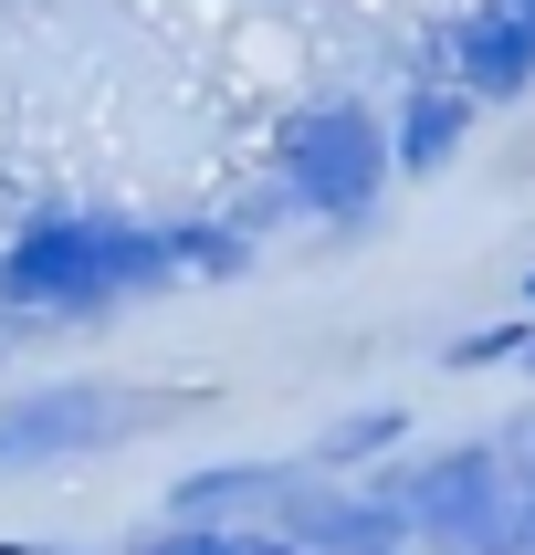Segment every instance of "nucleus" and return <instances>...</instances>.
Returning <instances> with one entry per match:
<instances>
[{
  "label": "nucleus",
  "instance_id": "obj_1",
  "mask_svg": "<svg viewBox=\"0 0 535 555\" xmlns=\"http://www.w3.org/2000/svg\"><path fill=\"white\" fill-rule=\"evenodd\" d=\"M179 273H189L179 231L53 210L0 251V305L11 314H94V305H116V294H148V283H179Z\"/></svg>",
  "mask_w": 535,
  "mask_h": 555
},
{
  "label": "nucleus",
  "instance_id": "obj_2",
  "mask_svg": "<svg viewBox=\"0 0 535 555\" xmlns=\"http://www.w3.org/2000/svg\"><path fill=\"white\" fill-rule=\"evenodd\" d=\"M378 493L399 503L409 534H431L451 555H514L525 534V482H514V451L494 440H462V451H431L420 472H378Z\"/></svg>",
  "mask_w": 535,
  "mask_h": 555
},
{
  "label": "nucleus",
  "instance_id": "obj_3",
  "mask_svg": "<svg viewBox=\"0 0 535 555\" xmlns=\"http://www.w3.org/2000/svg\"><path fill=\"white\" fill-rule=\"evenodd\" d=\"M388 168H399V147L368 105H305L283 126V199L315 220H368Z\"/></svg>",
  "mask_w": 535,
  "mask_h": 555
},
{
  "label": "nucleus",
  "instance_id": "obj_4",
  "mask_svg": "<svg viewBox=\"0 0 535 555\" xmlns=\"http://www.w3.org/2000/svg\"><path fill=\"white\" fill-rule=\"evenodd\" d=\"M137 420H148V399H126V388H31V399H0V472L105 451Z\"/></svg>",
  "mask_w": 535,
  "mask_h": 555
},
{
  "label": "nucleus",
  "instance_id": "obj_5",
  "mask_svg": "<svg viewBox=\"0 0 535 555\" xmlns=\"http://www.w3.org/2000/svg\"><path fill=\"white\" fill-rule=\"evenodd\" d=\"M273 534H294V545L305 555H388L399 545V503L378 493H357V482H294V493H283V514H273Z\"/></svg>",
  "mask_w": 535,
  "mask_h": 555
},
{
  "label": "nucleus",
  "instance_id": "obj_6",
  "mask_svg": "<svg viewBox=\"0 0 535 555\" xmlns=\"http://www.w3.org/2000/svg\"><path fill=\"white\" fill-rule=\"evenodd\" d=\"M451 85L494 94V105L535 85V0H483V11L451 31Z\"/></svg>",
  "mask_w": 535,
  "mask_h": 555
},
{
  "label": "nucleus",
  "instance_id": "obj_7",
  "mask_svg": "<svg viewBox=\"0 0 535 555\" xmlns=\"http://www.w3.org/2000/svg\"><path fill=\"white\" fill-rule=\"evenodd\" d=\"M283 493H294V472H273V462H211V472H189L179 493H168V514L179 525H273L283 514Z\"/></svg>",
  "mask_w": 535,
  "mask_h": 555
},
{
  "label": "nucleus",
  "instance_id": "obj_8",
  "mask_svg": "<svg viewBox=\"0 0 535 555\" xmlns=\"http://www.w3.org/2000/svg\"><path fill=\"white\" fill-rule=\"evenodd\" d=\"M472 105H483V94H472V85H409V105H399V126H388V147H399V168H409V179H431L441 157L462 147V126H472Z\"/></svg>",
  "mask_w": 535,
  "mask_h": 555
},
{
  "label": "nucleus",
  "instance_id": "obj_9",
  "mask_svg": "<svg viewBox=\"0 0 535 555\" xmlns=\"http://www.w3.org/2000/svg\"><path fill=\"white\" fill-rule=\"evenodd\" d=\"M399 430H409L399 409H368V420H346V430H326V451H315V462H326V472H346V462H368V451H388Z\"/></svg>",
  "mask_w": 535,
  "mask_h": 555
},
{
  "label": "nucleus",
  "instance_id": "obj_10",
  "mask_svg": "<svg viewBox=\"0 0 535 555\" xmlns=\"http://www.w3.org/2000/svg\"><path fill=\"white\" fill-rule=\"evenodd\" d=\"M137 555H242V525H179V514H168Z\"/></svg>",
  "mask_w": 535,
  "mask_h": 555
},
{
  "label": "nucleus",
  "instance_id": "obj_11",
  "mask_svg": "<svg viewBox=\"0 0 535 555\" xmlns=\"http://www.w3.org/2000/svg\"><path fill=\"white\" fill-rule=\"evenodd\" d=\"M504 357H535V325H483L451 346V367H504Z\"/></svg>",
  "mask_w": 535,
  "mask_h": 555
},
{
  "label": "nucleus",
  "instance_id": "obj_12",
  "mask_svg": "<svg viewBox=\"0 0 535 555\" xmlns=\"http://www.w3.org/2000/svg\"><path fill=\"white\" fill-rule=\"evenodd\" d=\"M242 555H305L294 534H273V525H242Z\"/></svg>",
  "mask_w": 535,
  "mask_h": 555
},
{
  "label": "nucleus",
  "instance_id": "obj_13",
  "mask_svg": "<svg viewBox=\"0 0 535 555\" xmlns=\"http://www.w3.org/2000/svg\"><path fill=\"white\" fill-rule=\"evenodd\" d=\"M514 482H525V534H535V430L514 440Z\"/></svg>",
  "mask_w": 535,
  "mask_h": 555
},
{
  "label": "nucleus",
  "instance_id": "obj_14",
  "mask_svg": "<svg viewBox=\"0 0 535 555\" xmlns=\"http://www.w3.org/2000/svg\"><path fill=\"white\" fill-rule=\"evenodd\" d=\"M0 555H53V545H0Z\"/></svg>",
  "mask_w": 535,
  "mask_h": 555
},
{
  "label": "nucleus",
  "instance_id": "obj_15",
  "mask_svg": "<svg viewBox=\"0 0 535 555\" xmlns=\"http://www.w3.org/2000/svg\"><path fill=\"white\" fill-rule=\"evenodd\" d=\"M525 305H535V273H525Z\"/></svg>",
  "mask_w": 535,
  "mask_h": 555
}]
</instances>
